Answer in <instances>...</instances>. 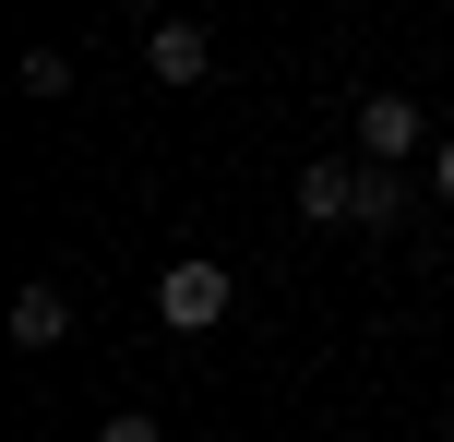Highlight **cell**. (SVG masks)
I'll return each mask as SVG.
<instances>
[{
	"label": "cell",
	"instance_id": "cell-1",
	"mask_svg": "<svg viewBox=\"0 0 454 442\" xmlns=\"http://www.w3.org/2000/svg\"><path fill=\"white\" fill-rule=\"evenodd\" d=\"M227 299H239V287H227V263H204V252H180V263L156 275V323H180V335L227 323Z\"/></svg>",
	"mask_w": 454,
	"mask_h": 442
},
{
	"label": "cell",
	"instance_id": "cell-2",
	"mask_svg": "<svg viewBox=\"0 0 454 442\" xmlns=\"http://www.w3.org/2000/svg\"><path fill=\"white\" fill-rule=\"evenodd\" d=\"M359 191H371V167H347V156L299 167V215H311V228H347V215H359Z\"/></svg>",
	"mask_w": 454,
	"mask_h": 442
},
{
	"label": "cell",
	"instance_id": "cell-3",
	"mask_svg": "<svg viewBox=\"0 0 454 442\" xmlns=\"http://www.w3.org/2000/svg\"><path fill=\"white\" fill-rule=\"evenodd\" d=\"M144 72H156V84H204L215 36H204V24H156V36H144Z\"/></svg>",
	"mask_w": 454,
	"mask_h": 442
},
{
	"label": "cell",
	"instance_id": "cell-4",
	"mask_svg": "<svg viewBox=\"0 0 454 442\" xmlns=\"http://www.w3.org/2000/svg\"><path fill=\"white\" fill-rule=\"evenodd\" d=\"M359 143H371V167L419 156V108H407V96H359Z\"/></svg>",
	"mask_w": 454,
	"mask_h": 442
},
{
	"label": "cell",
	"instance_id": "cell-5",
	"mask_svg": "<svg viewBox=\"0 0 454 442\" xmlns=\"http://www.w3.org/2000/svg\"><path fill=\"white\" fill-rule=\"evenodd\" d=\"M72 335V287H24L12 299V347H60Z\"/></svg>",
	"mask_w": 454,
	"mask_h": 442
},
{
	"label": "cell",
	"instance_id": "cell-6",
	"mask_svg": "<svg viewBox=\"0 0 454 442\" xmlns=\"http://www.w3.org/2000/svg\"><path fill=\"white\" fill-rule=\"evenodd\" d=\"M96 442H168L156 419H108V430H96Z\"/></svg>",
	"mask_w": 454,
	"mask_h": 442
},
{
	"label": "cell",
	"instance_id": "cell-7",
	"mask_svg": "<svg viewBox=\"0 0 454 442\" xmlns=\"http://www.w3.org/2000/svg\"><path fill=\"white\" fill-rule=\"evenodd\" d=\"M431 191H442V204H454V132H442V156H431Z\"/></svg>",
	"mask_w": 454,
	"mask_h": 442
}]
</instances>
